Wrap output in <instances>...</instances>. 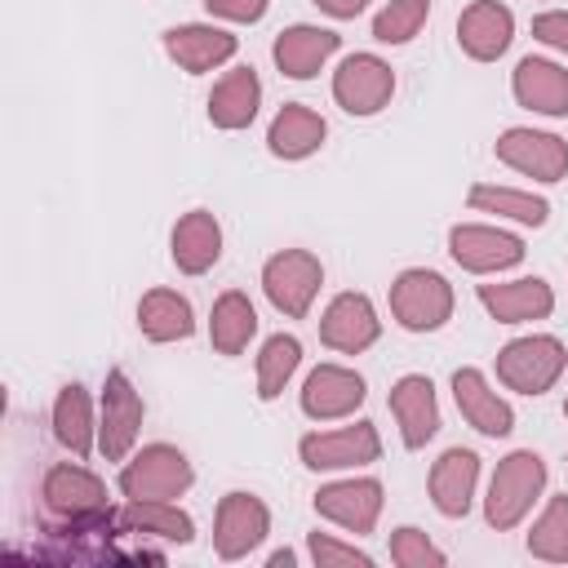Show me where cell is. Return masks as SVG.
<instances>
[{
	"label": "cell",
	"instance_id": "7a4b0ae2",
	"mask_svg": "<svg viewBox=\"0 0 568 568\" xmlns=\"http://www.w3.org/2000/svg\"><path fill=\"white\" fill-rule=\"evenodd\" d=\"M390 315L408 328V333H435L448 324L453 315V284L439 271L426 266H408L395 275L390 284Z\"/></svg>",
	"mask_w": 568,
	"mask_h": 568
},
{
	"label": "cell",
	"instance_id": "484cf974",
	"mask_svg": "<svg viewBox=\"0 0 568 568\" xmlns=\"http://www.w3.org/2000/svg\"><path fill=\"white\" fill-rule=\"evenodd\" d=\"M324 133H328V124H324L311 106L284 102V106L275 111L271 129H266V146H271V155H280V160H306L311 151H320Z\"/></svg>",
	"mask_w": 568,
	"mask_h": 568
},
{
	"label": "cell",
	"instance_id": "7c38bea8",
	"mask_svg": "<svg viewBox=\"0 0 568 568\" xmlns=\"http://www.w3.org/2000/svg\"><path fill=\"white\" fill-rule=\"evenodd\" d=\"M497 160L537 182H559L568 173V142L537 129H506L497 138Z\"/></svg>",
	"mask_w": 568,
	"mask_h": 568
},
{
	"label": "cell",
	"instance_id": "52a82bcc",
	"mask_svg": "<svg viewBox=\"0 0 568 568\" xmlns=\"http://www.w3.org/2000/svg\"><path fill=\"white\" fill-rule=\"evenodd\" d=\"M395 93V71L377 53H351L333 71V98L346 115H377Z\"/></svg>",
	"mask_w": 568,
	"mask_h": 568
},
{
	"label": "cell",
	"instance_id": "d4e9b609",
	"mask_svg": "<svg viewBox=\"0 0 568 568\" xmlns=\"http://www.w3.org/2000/svg\"><path fill=\"white\" fill-rule=\"evenodd\" d=\"M257 102H262V80L253 67H235L226 71L213 93H209V120L217 129H248L253 115H257Z\"/></svg>",
	"mask_w": 568,
	"mask_h": 568
},
{
	"label": "cell",
	"instance_id": "1f68e13d",
	"mask_svg": "<svg viewBox=\"0 0 568 568\" xmlns=\"http://www.w3.org/2000/svg\"><path fill=\"white\" fill-rule=\"evenodd\" d=\"M297 364H302V342L293 333L266 337L262 342V355H257V399H275L288 386V377H293Z\"/></svg>",
	"mask_w": 568,
	"mask_h": 568
},
{
	"label": "cell",
	"instance_id": "d6a6232c",
	"mask_svg": "<svg viewBox=\"0 0 568 568\" xmlns=\"http://www.w3.org/2000/svg\"><path fill=\"white\" fill-rule=\"evenodd\" d=\"M528 550L546 564H564L568 559V493L550 497V506L541 510V519L528 532Z\"/></svg>",
	"mask_w": 568,
	"mask_h": 568
},
{
	"label": "cell",
	"instance_id": "836d02e7",
	"mask_svg": "<svg viewBox=\"0 0 568 568\" xmlns=\"http://www.w3.org/2000/svg\"><path fill=\"white\" fill-rule=\"evenodd\" d=\"M426 13H430V0H390L373 18V40H382V44H408L422 31Z\"/></svg>",
	"mask_w": 568,
	"mask_h": 568
},
{
	"label": "cell",
	"instance_id": "8d00e7d4",
	"mask_svg": "<svg viewBox=\"0 0 568 568\" xmlns=\"http://www.w3.org/2000/svg\"><path fill=\"white\" fill-rule=\"evenodd\" d=\"M271 0H204V9L213 18H226V22H262Z\"/></svg>",
	"mask_w": 568,
	"mask_h": 568
},
{
	"label": "cell",
	"instance_id": "9c48e42d",
	"mask_svg": "<svg viewBox=\"0 0 568 568\" xmlns=\"http://www.w3.org/2000/svg\"><path fill=\"white\" fill-rule=\"evenodd\" d=\"M138 426H142V395L133 390V382L111 368L106 373V386H102V422H98V448L106 462H124L133 439H138Z\"/></svg>",
	"mask_w": 568,
	"mask_h": 568
},
{
	"label": "cell",
	"instance_id": "5b68a950",
	"mask_svg": "<svg viewBox=\"0 0 568 568\" xmlns=\"http://www.w3.org/2000/svg\"><path fill=\"white\" fill-rule=\"evenodd\" d=\"M320 284H324V266L306 248H284V253L266 257V266H262V288H266L271 306L284 311L288 320H302L311 311Z\"/></svg>",
	"mask_w": 568,
	"mask_h": 568
},
{
	"label": "cell",
	"instance_id": "ffe728a7",
	"mask_svg": "<svg viewBox=\"0 0 568 568\" xmlns=\"http://www.w3.org/2000/svg\"><path fill=\"white\" fill-rule=\"evenodd\" d=\"M337 44H342L337 31L297 22V27H288V31L275 36V49H271V53H275V67H280L288 80H311V75L337 53Z\"/></svg>",
	"mask_w": 568,
	"mask_h": 568
},
{
	"label": "cell",
	"instance_id": "44dd1931",
	"mask_svg": "<svg viewBox=\"0 0 568 568\" xmlns=\"http://www.w3.org/2000/svg\"><path fill=\"white\" fill-rule=\"evenodd\" d=\"M169 253H173V266L186 271V275H204L217 257H222V226L209 209H191L178 217L173 235H169Z\"/></svg>",
	"mask_w": 568,
	"mask_h": 568
},
{
	"label": "cell",
	"instance_id": "d590c367",
	"mask_svg": "<svg viewBox=\"0 0 568 568\" xmlns=\"http://www.w3.org/2000/svg\"><path fill=\"white\" fill-rule=\"evenodd\" d=\"M311 559L320 564V568H333V564H355V568H368L373 559L364 555V550H355V546H342V541H333L328 532H311Z\"/></svg>",
	"mask_w": 568,
	"mask_h": 568
},
{
	"label": "cell",
	"instance_id": "60d3db41",
	"mask_svg": "<svg viewBox=\"0 0 568 568\" xmlns=\"http://www.w3.org/2000/svg\"><path fill=\"white\" fill-rule=\"evenodd\" d=\"M564 417H568V399H564Z\"/></svg>",
	"mask_w": 568,
	"mask_h": 568
},
{
	"label": "cell",
	"instance_id": "e0dca14e",
	"mask_svg": "<svg viewBox=\"0 0 568 568\" xmlns=\"http://www.w3.org/2000/svg\"><path fill=\"white\" fill-rule=\"evenodd\" d=\"M453 399H457V413L488 439H501L515 430V413L510 404L488 386V377L479 368H457L453 373Z\"/></svg>",
	"mask_w": 568,
	"mask_h": 568
},
{
	"label": "cell",
	"instance_id": "f35d334b",
	"mask_svg": "<svg viewBox=\"0 0 568 568\" xmlns=\"http://www.w3.org/2000/svg\"><path fill=\"white\" fill-rule=\"evenodd\" d=\"M328 18H355V13H364L368 9V0H315Z\"/></svg>",
	"mask_w": 568,
	"mask_h": 568
},
{
	"label": "cell",
	"instance_id": "3957f363",
	"mask_svg": "<svg viewBox=\"0 0 568 568\" xmlns=\"http://www.w3.org/2000/svg\"><path fill=\"white\" fill-rule=\"evenodd\" d=\"M568 364V351L559 337H546V333H532V337H515L497 351V377L519 390V395H546L559 373Z\"/></svg>",
	"mask_w": 568,
	"mask_h": 568
},
{
	"label": "cell",
	"instance_id": "30bf717a",
	"mask_svg": "<svg viewBox=\"0 0 568 568\" xmlns=\"http://www.w3.org/2000/svg\"><path fill=\"white\" fill-rule=\"evenodd\" d=\"M271 532V515L253 493H226L217 501V519H213V546L222 559H244L248 550H257Z\"/></svg>",
	"mask_w": 568,
	"mask_h": 568
},
{
	"label": "cell",
	"instance_id": "4fadbf2b",
	"mask_svg": "<svg viewBox=\"0 0 568 568\" xmlns=\"http://www.w3.org/2000/svg\"><path fill=\"white\" fill-rule=\"evenodd\" d=\"M377 333H382V320L364 293H337L320 320V342L342 351V355L368 351L377 342Z\"/></svg>",
	"mask_w": 568,
	"mask_h": 568
},
{
	"label": "cell",
	"instance_id": "74e56055",
	"mask_svg": "<svg viewBox=\"0 0 568 568\" xmlns=\"http://www.w3.org/2000/svg\"><path fill=\"white\" fill-rule=\"evenodd\" d=\"M532 36L559 53H568V13H537L532 18Z\"/></svg>",
	"mask_w": 568,
	"mask_h": 568
},
{
	"label": "cell",
	"instance_id": "83f0119b",
	"mask_svg": "<svg viewBox=\"0 0 568 568\" xmlns=\"http://www.w3.org/2000/svg\"><path fill=\"white\" fill-rule=\"evenodd\" d=\"M253 333H257V311H253V302H248L240 288H226V293L213 302V315H209V342H213V351H217V355H240Z\"/></svg>",
	"mask_w": 568,
	"mask_h": 568
},
{
	"label": "cell",
	"instance_id": "9a60e30c",
	"mask_svg": "<svg viewBox=\"0 0 568 568\" xmlns=\"http://www.w3.org/2000/svg\"><path fill=\"white\" fill-rule=\"evenodd\" d=\"M364 377L342 368V364H320L311 368V377L302 382V413L315 417V422H333V417H346L364 404Z\"/></svg>",
	"mask_w": 568,
	"mask_h": 568
},
{
	"label": "cell",
	"instance_id": "d6986e66",
	"mask_svg": "<svg viewBox=\"0 0 568 568\" xmlns=\"http://www.w3.org/2000/svg\"><path fill=\"white\" fill-rule=\"evenodd\" d=\"M164 53L191 71V75H204L222 62L235 58V36L222 31V27H204V22H186V27H169L164 31Z\"/></svg>",
	"mask_w": 568,
	"mask_h": 568
},
{
	"label": "cell",
	"instance_id": "8fae6325",
	"mask_svg": "<svg viewBox=\"0 0 568 568\" xmlns=\"http://www.w3.org/2000/svg\"><path fill=\"white\" fill-rule=\"evenodd\" d=\"M448 253L462 271H506L524 257V240L510 235V231H497V226H475V222H457L448 231Z\"/></svg>",
	"mask_w": 568,
	"mask_h": 568
},
{
	"label": "cell",
	"instance_id": "7402d4cb",
	"mask_svg": "<svg viewBox=\"0 0 568 568\" xmlns=\"http://www.w3.org/2000/svg\"><path fill=\"white\" fill-rule=\"evenodd\" d=\"M479 302L497 324H524V320H546L555 311V293L546 280H510V284H479Z\"/></svg>",
	"mask_w": 568,
	"mask_h": 568
},
{
	"label": "cell",
	"instance_id": "ac0fdd59",
	"mask_svg": "<svg viewBox=\"0 0 568 568\" xmlns=\"http://www.w3.org/2000/svg\"><path fill=\"white\" fill-rule=\"evenodd\" d=\"M390 413L399 422L404 448H426L439 430V404H435V386L422 373H408L390 386Z\"/></svg>",
	"mask_w": 568,
	"mask_h": 568
},
{
	"label": "cell",
	"instance_id": "277c9868",
	"mask_svg": "<svg viewBox=\"0 0 568 568\" xmlns=\"http://www.w3.org/2000/svg\"><path fill=\"white\" fill-rule=\"evenodd\" d=\"M195 470L186 462V453H178L173 444H146L133 462H124L120 470V493L129 501H173L191 488Z\"/></svg>",
	"mask_w": 568,
	"mask_h": 568
},
{
	"label": "cell",
	"instance_id": "f546056e",
	"mask_svg": "<svg viewBox=\"0 0 568 568\" xmlns=\"http://www.w3.org/2000/svg\"><path fill=\"white\" fill-rule=\"evenodd\" d=\"M120 524H124V532H142V537H160V541H178V546H186L195 537L191 515H182L173 501H129L120 510Z\"/></svg>",
	"mask_w": 568,
	"mask_h": 568
},
{
	"label": "cell",
	"instance_id": "8992f818",
	"mask_svg": "<svg viewBox=\"0 0 568 568\" xmlns=\"http://www.w3.org/2000/svg\"><path fill=\"white\" fill-rule=\"evenodd\" d=\"M40 497H44V510L58 515L62 524H80V519L111 515V506H106V484H102L93 470L71 466V462H58V466L44 475Z\"/></svg>",
	"mask_w": 568,
	"mask_h": 568
},
{
	"label": "cell",
	"instance_id": "6da1fadb",
	"mask_svg": "<svg viewBox=\"0 0 568 568\" xmlns=\"http://www.w3.org/2000/svg\"><path fill=\"white\" fill-rule=\"evenodd\" d=\"M541 488H546V462H541L532 448H519V453L501 457L497 470H493L488 497H484V519H488V528H497V532L515 528V524L532 510V501L541 497Z\"/></svg>",
	"mask_w": 568,
	"mask_h": 568
},
{
	"label": "cell",
	"instance_id": "2e32d148",
	"mask_svg": "<svg viewBox=\"0 0 568 568\" xmlns=\"http://www.w3.org/2000/svg\"><path fill=\"white\" fill-rule=\"evenodd\" d=\"M510 36H515V18L497 0H475L457 18V44L475 62H497L510 49Z\"/></svg>",
	"mask_w": 568,
	"mask_h": 568
},
{
	"label": "cell",
	"instance_id": "ba28073f",
	"mask_svg": "<svg viewBox=\"0 0 568 568\" xmlns=\"http://www.w3.org/2000/svg\"><path fill=\"white\" fill-rule=\"evenodd\" d=\"M297 453H302V466L306 470H346V466L377 462L382 457V439H377V426L373 422H355V426H342V430L302 435Z\"/></svg>",
	"mask_w": 568,
	"mask_h": 568
},
{
	"label": "cell",
	"instance_id": "e575fe53",
	"mask_svg": "<svg viewBox=\"0 0 568 568\" xmlns=\"http://www.w3.org/2000/svg\"><path fill=\"white\" fill-rule=\"evenodd\" d=\"M390 559H395L399 568H426V564L439 568V564H444V550L430 546L422 528H395V537H390Z\"/></svg>",
	"mask_w": 568,
	"mask_h": 568
},
{
	"label": "cell",
	"instance_id": "4316f807",
	"mask_svg": "<svg viewBox=\"0 0 568 568\" xmlns=\"http://www.w3.org/2000/svg\"><path fill=\"white\" fill-rule=\"evenodd\" d=\"M138 328L146 342H182L195 333V315L191 302L173 288H151L138 302Z\"/></svg>",
	"mask_w": 568,
	"mask_h": 568
},
{
	"label": "cell",
	"instance_id": "ab89813d",
	"mask_svg": "<svg viewBox=\"0 0 568 568\" xmlns=\"http://www.w3.org/2000/svg\"><path fill=\"white\" fill-rule=\"evenodd\" d=\"M280 564L288 568V564H293V550H275V555H271V568H280Z\"/></svg>",
	"mask_w": 568,
	"mask_h": 568
},
{
	"label": "cell",
	"instance_id": "f1b7e54d",
	"mask_svg": "<svg viewBox=\"0 0 568 568\" xmlns=\"http://www.w3.org/2000/svg\"><path fill=\"white\" fill-rule=\"evenodd\" d=\"M53 435L62 448H71V457H89L93 453V408L80 382L62 386L53 399Z\"/></svg>",
	"mask_w": 568,
	"mask_h": 568
},
{
	"label": "cell",
	"instance_id": "4dcf8cb0",
	"mask_svg": "<svg viewBox=\"0 0 568 568\" xmlns=\"http://www.w3.org/2000/svg\"><path fill=\"white\" fill-rule=\"evenodd\" d=\"M466 204H470V209H479V213H501V217L528 222V226H546V217H550V204H546L541 195L510 191V186H488V182L470 186Z\"/></svg>",
	"mask_w": 568,
	"mask_h": 568
},
{
	"label": "cell",
	"instance_id": "5bb4252c",
	"mask_svg": "<svg viewBox=\"0 0 568 568\" xmlns=\"http://www.w3.org/2000/svg\"><path fill=\"white\" fill-rule=\"evenodd\" d=\"M315 515L342 524L346 532L364 537L373 532L377 515H382V484L377 479H337V484H324L315 493Z\"/></svg>",
	"mask_w": 568,
	"mask_h": 568
},
{
	"label": "cell",
	"instance_id": "cb8c5ba5",
	"mask_svg": "<svg viewBox=\"0 0 568 568\" xmlns=\"http://www.w3.org/2000/svg\"><path fill=\"white\" fill-rule=\"evenodd\" d=\"M515 102L537 111V115H568V67L546 62V58H524L515 67Z\"/></svg>",
	"mask_w": 568,
	"mask_h": 568
},
{
	"label": "cell",
	"instance_id": "603a6c76",
	"mask_svg": "<svg viewBox=\"0 0 568 568\" xmlns=\"http://www.w3.org/2000/svg\"><path fill=\"white\" fill-rule=\"evenodd\" d=\"M475 479H479V457L470 448H448L435 466H430V501L439 515L448 519H462L470 510V497H475Z\"/></svg>",
	"mask_w": 568,
	"mask_h": 568
}]
</instances>
